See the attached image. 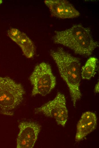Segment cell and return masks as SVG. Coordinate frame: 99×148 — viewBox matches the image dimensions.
<instances>
[{"mask_svg":"<svg viewBox=\"0 0 99 148\" xmlns=\"http://www.w3.org/2000/svg\"><path fill=\"white\" fill-rule=\"evenodd\" d=\"M50 54L69 88L73 105L75 107L82 96L80 89L81 76L79 60L62 48L52 50Z\"/></svg>","mask_w":99,"mask_h":148,"instance_id":"obj_1","label":"cell"},{"mask_svg":"<svg viewBox=\"0 0 99 148\" xmlns=\"http://www.w3.org/2000/svg\"><path fill=\"white\" fill-rule=\"evenodd\" d=\"M54 43L72 50L76 54L89 56L98 46L90 29L80 24H76L66 29L56 31L53 37Z\"/></svg>","mask_w":99,"mask_h":148,"instance_id":"obj_2","label":"cell"},{"mask_svg":"<svg viewBox=\"0 0 99 148\" xmlns=\"http://www.w3.org/2000/svg\"><path fill=\"white\" fill-rule=\"evenodd\" d=\"M22 85L7 77L0 76V113L8 116L22 102L25 93Z\"/></svg>","mask_w":99,"mask_h":148,"instance_id":"obj_3","label":"cell"},{"mask_svg":"<svg viewBox=\"0 0 99 148\" xmlns=\"http://www.w3.org/2000/svg\"><path fill=\"white\" fill-rule=\"evenodd\" d=\"M33 86L31 95L40 94L44 96L55 87L56 80L51 67L48 63L42 62L35 67L29 77Z\"/></svg>","mask_w":99,"mask_h":148,"instance_id":"obj_4","label":"cell"},{"mask_svg":"<svg viewBox=\"0 0 99 148\" xmlns=\"http://www.w3.org/2000/svg\"><path fill=\"white\" fill-rule=\"evenodd\" d=\"M35 112L54 118L58 124L64 127L68 118V111L64 95L58 92L54 99L36 108Z\"/></svg>","mask_w":99,"mask_h":148,"instance_id":"obj_5","label":"cell"},{"mask_svg":"<svg viewBox=\"0 0 99 148\" xmlns=\"http://www.w3.org/2000/svg\"><path fill=\"white\" fill-rule=\"evenodd\" d=\"M19 131L16 140L18 148H33L37 140L41 129L38 123L22 122L19 124Z\"/></svg>","mask_w":99,"mask_h":148,"instance_id":"obj_6","label":"cell"},{"mask_svg":"<svg viewBox=\"0 0 99 148\" xmlns=\"http://www.w3.org/2000/svg\"><path fill=\"white\" fill-rule=\"evenodd\" d=\"M51 15L62 19L78 17L79 12L69 1L65 0H46L44 1Z\"/></svg>","mask_w":99,"mask_h":148,"instance_id":"obj_7","label":"cell"},{"mask_svg":"<svg viewBox=\"0 0 99 148\" xmlns=\"http://www.w3.org/2000/svg\"><path fill=\"white\" fill-rule=\"evenodd\" d=\"M97 120L96 114L92 112L87 111L82 114L77 126L76 141H81L96 128Z\"/></svg>","mask_w":99,"mask_h":148,"instance_id":"obj_8","label":"cell"},{"mask_svg":"<svg viewBox=\"0 0 99 148\" xmlns=\"http://www.w3.org/2000/svg\"><path fill=\"white\" fill-rule=\"evenodd\" d=\"M21 49L24 55L28 58L34 56L35 51L33 42L30 38L23 32L16 43Z\"/></svg>","mask_w":99,"mask_h":148,"instance_id":"obj_9","label":"cell"},{"mask_svg":"<svg viewBox=\"0 0 99 148\" xmlns=\"http://www.w3.org/2000/svg\"><path fill=\"white\" fill-rule=\"evenodd\" d=\"M97 61V59L93 57H90L87 60L81 72V76L83 79L89 80L94 76Z\"/></svg>","mask_w":99,"mask_h":148,"instance_id":"obj_10","label":"cell"},{"mask_svg":"<svg viewBox=\"0 0 99 148\" xmlns=\"http://www.w3.org/2000/svg\"><path fill=\"white\" fill-rule=\"evenodd\" d=\"M22 32L17 28H12L8 31L7 34L12 40L16 43L20 37Z\"/></svg>","mask_w":99,"mask_h":148,"instance_id":"obj_11","label":"cell"},{"mask_svg":"<svg viewBox=\"0 0 99 148\" xmlns=\"http://www.w3.org/2000/svg\"><path fill=\"white\" fill-rule=\"evenodd\" d=\"M99 81L96 84L94 88L95 92L96 93L99 92Z\"/></svg>","mask_w":99,"mask_h":148,"instance_id":"obj_12","label":"cell"},{"mask_svg":"<svg viewBox=\"0 0 99 148\" xmlns=\"http://www.w3.org/2000/svg\"><path fill=\"white\" fill-rule=\"evenodd\" d=\"M2 2L3 1L2 0H0V5L2 3Z\"/></svg>","mask_w":99,"mask_h":148,"instance_id":"obj_13","label":"cell"}]
</instances>
